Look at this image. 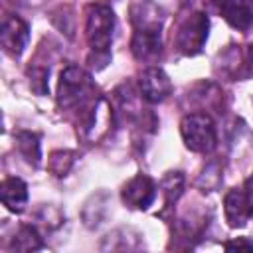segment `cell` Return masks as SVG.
Masks as SVG:
<instances>
[{
  "mask_svg": "<svg viewBox=\"0 0 253 253\" xmlns=\"http://www.w3.org/2000/svg\"><path fill=\"white\" fill-rule=\"evenodd\" d=\"M180 134L188 150L208 154L217 144V130L208 113H188L180 121Z\"/></svg>",
  "mask_w": 253,
  "mask_h": 253,
  "instance_id": "3957f363",
  "label": "cell"
},
{
  "mask_svg": "<svg viewBox=\"0 0 253 253\" xmlns=\"http://www.w3.org/2000/svg\"><path fill=\"white\" fill-rule=\"evenodd\" d=\"M130 51L142 63H156L162 55V30H134Z\"/></svg>",
  "mask_w": 253,
  "mask_h": 253,
  "instance_id": "ba28073f",
  "label": "cell"
},
{
  "mask_svg": "<svg viewBox=\"0 0 253 253\" xmlns=\"http://www.w3.org/2000/svg\"><path fill=\"white\" fill-rule=\"evenodd\" d=\"M109 210V196L105 192H99L89 198V202L83 208V221L87 227H99L103 219L107 217Z\"/></svg>",
  "mask_w": 253,
  "mask_h": 253,
  "instance_id": "9a60e30c",
  "label": "cell"
},
{
  "mask_svg": "<svg viewBox=\"0 0 253 253\" xmlns=\"http://www.w3.org/2000/svg\"><path fill=\"white\" fill-rule=\"evenodd\" d=\"M243 192H245V200H247V206H249V213H251V217H253V174L245 180Z\"/></svg>",
  "mask_w": 253,
  "mask_h": 253,
  "instance_id": "44dd1931",
  "label": "cell"
},
{
  "mask_svg": "<svg viewBox=\"0 0 253 253\" xmlns=\"http://www.w3.org/2000/svg\"><path fill=\"white\" fill-rule=\"evenodd\" d=\"M170 91H172L170 77L160 67H146L138 75V93L146 103L150 105L162 103L170 95Z\"/></svg>",
  "mask_w": 253,
  "mask_h": 253,
  "instance_id": "8992f818",
  "label": "cell"
},
{
  "mask_svg": "<svg viewBox=\"0 0 253 253\" xmlns=\"http://www.w3.org/2000/svg\"><path fill=\"white\" fill-rule=\"evenodd\" d=\"M73 160H75V154L71 150H53L47 158V170L57 176V178H63L67 176V172L71 170L73 166Z\"/></svg>",
  "mask_w": 253,
  "mask_h": 253,
  "instance_id": "ac0fdd59",
  "label": "cell"
},
{
  "mask_svg": "<svg viewBox=\"0 0 253 253\" xmlns=\"http://www.w3.org/2000/svg\"><path fill=\"white\" fill-rule=\"evenodd\" d=\"M160 188H162V194H164V206L172 208L184 192V174L182 172H166V176L162 178Z\"/></svg>",
  "mask_w": 253,
  "mask_h": 253,
  "instance_id": "e0dca14e",
  "label": "cell"
},
{
  "mask_svg": "<svg viewBox=\"0 0 253 253\" xmlns=\"http://www.w3.org/2000/svg\"><path fill=\"white\" fill-rule=\"evenodd\" d=\"M16 146H18V152L26 158L28 164H32L34 168H38L42 164V142H40L38 132L18 130L16 132Z\"/></svg>",
  "mask_w": 253,
  "mask_h": 253,
  "instance_id": "5bb4252c",
  "label": "cell"
},
{
  "mask_svg": "<svg viewBox=\"0 0 253 253\" xmlns=\"http://www.w3.org/2000/svg\"><path fill=\"white\" fill-rule=\"evenodd\" d=\"M43 247V241H42V235L40 231L30 225V223H24L18 227V231L14 233L12 241H10V249L12 251H38Z\"/></svg>",
  "mask_w": 253,
  "mask_h": 253,
  "instance_id": "2e32d148",
  "label": "cell"
},
{
  "mask_svg": "<svg viewBox=\"0 0 253 253\" xmlns=\"http://www.w3.org/2000/svg\"><path fill=\"white\" fill-rule=\"evenodd\" d=\"M219 14L235 30H247L253 24V0H217Z\"/></svg>",
  "mask_w": 253,
  "mask_h": 253,
  "instance_id": "9c48e42d",
  "label": "cell"
},
{
  "mask_svg": "<svg viewBox=\"0 0 253 253\" xmlns=\"http://www.w3.org/2000/svg\"><path fill=\"white\" fill-rule=\"evenodd\" d=\"M95 85L91 75L79 65H67L59 73L57 83V103L61 109L85 107L93 97Z\"/></svg>",
  "mask_w": 253,
  "mask_h": 253,
  "instance_id": "7a4b0ae2",
  "label": "cell"
},
{
  "mask_svg": "<svg viewBox=\"0 0 253 253\" xmlns=\"http://www.w3.org/2000/svg\"><path fill=\"white\" fill-rule=\"evenodd\" d=\"M223 211L229 227H243L251 217L243 188H231L223 198Z\"/></svg>",
  "mask_w": 253,
  "mask_h": 253,
  "instance_id": "8fae6325",
  "label": "cell"
},
{
  "mask_svg": "<svg viewBox=\"0 0 253 253\" xmlns=\"http://www.w3.org/2000/svg\"><path fill=\"white\" fill-rule=\"evenodd\" d=\"M0 198L2 204L10 210V211H22L24 206L28 204V186L22 178L10 176L4 178L2 186H0Z\"/></svg>",
  "mask_w": 253,
  "mask_h": 253,
  "instance_id": "4fadbf2b",
  "label": "cell"
},
{
  "mask_svg": "<svg viewBox=\"0 0 253 253\" xmlns=\"http://www.w3.org/2000/svg\"><path fill=\"white\" fill-rule=\"evenodd\" d=\"M123 204L130 210H148L156 198V184L146 174L132 176L121 190Z\"/></svg>",
  "mask_w": 253,
  "mask_h": 253,
  "instance_id": "5b68a950",
  "label": "cell"
},
{
  "mask_svg": "<svg viewBox=\"0 0 253 253\" xmlns=\"http://www.w3.org/2000/svg\"><path fill=\"white\" fill-rule=\"evenodd\" d=\"M208 32H210V18L206 12H194L190 14L176 32V47L182 55L194 57L198 55L206 42H208Z\"/></svg>",
  "mask_w": 253,
  "mask_h": 253,
  "instance_id": "277c9868",
  "label": "cell"
},
{
  "mask_svg": "<svg viewBox=\"0 0 253 253\" xmlns=\"http://www.w3.org/2000/svg\"><path fill=\"white\" fill-rule=\"evenodd\" d=\"M142 247H144L142 235L130 227H121L111 231L101 243V251H136Z\"/></svg>",
  "mask_w": 253,
  "mask_h": 253,
  "instance_id": "7c38bea8",
  "label": "cell"
},
{
  "mask_svg": "<svg viewBox=\"0 0 253 253\" xmlns=\"http://www.w3.org/2000/svg\"><path fill=\"white\" fill-rule=\"evenodd\" d=\"M47 75L49 71L43 69V67H34L28 71V77H30V85L36 93L40 95H45L47 93Z\"/></svg>",
  "mask_w": 253,
  "mask_h": 253,
  "instance_id": "d6986e66",
  "label": "cell"
},
{
  "mask_svg": "<svg viewBox=\"0 0 253 253\" xmlns=\"http://www.w3.org/2000/svg\"><path fill=\"white\" fill-rule=\"evenodd\" d=\"M130 22L134 30H162L164 12L152 0H138L130 8Z\"/></svg>",
  "mask_w": 253,
  "mask_h": 253,
  "instance_id": "30bf717a",
  "label": "cell"
},
{
  "mask_svg": "<svg viewBox=\"0 0 253 253\" xmlns=\"http://www.w3.org/2000/svg\"><path fill=\"white\" fill-rule=\"evenodd\" d=\"M30 38V28L28 24L20 18V16H6L2 22V32H0V42L2 47L8 55L12 57H20L26 43Z\"/></svg>",
  "mask_w": 253,
  "mask_h": 253,
  "instance_id": "52a82bcc",
  "label": "cell"
},
{
  "mask_svg": "<svg viewBox=\"0 0 253 253\" xmlns=\"http://www.w3.org/2000/svg\"><path fill=\"white\" fill-rule=\"evenodd\" d=\"M223 247L227 251H233V249H245V251H253V241L245 239V237H239V239H231L227 243H223Z\"/></svg>",
  "mask_w": 253,
  "mask_h": 253,
  "instance_id": "ffe728a7",
  "label": "cell"
},
{
  "mask_svg": "<svg viewBox=\"0 0 253 253\" xmlns=\"http://www.w3.org/2000/svg\"><path fill=\"white\" fill-rule=\"evenodd\" d=\"M115 34V12L107 4H89L85 10V40L93 55L109 57Z\"/></svg>",
  "mask_w": 253,
  "mask_h": 253,
  "instance_id": "6da1fadb",
  "label": "cell"
}]
</instances>
